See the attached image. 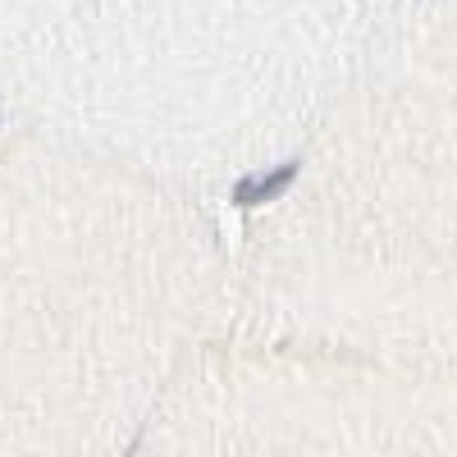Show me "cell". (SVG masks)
Returning a JSON list of instances; mask_svg holds the SVG:
<instances>
[{
    "mask_svg": "<svg viewBox=\"0 0 457 457\" xmlns=\"http://www.w3.org/2000/svg\"><path fill=\"white\" fill-rule=\"evenodd\" d=\"M297 170H302V161H284L279 170H265V174H243L238 183H234V202L238 206H261V202H275L284 187L297 179Z\"/></svg>",
    "mask_w": 457,
    "mask_h": 457,
    "instance_id": "obj_1",
    "label": "cell"
}]
</instances>
